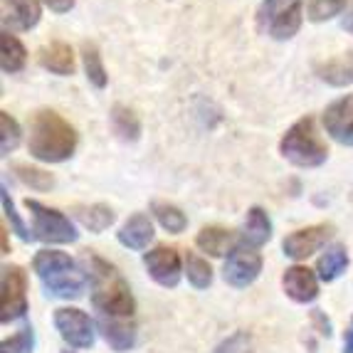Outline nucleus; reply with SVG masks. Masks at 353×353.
I'll list each match as a JSON object with an SVG mask.
<instances>
[{"instance_id": "nucleus-9", "label": "nucleus", "mask_w": 353, "mask_h": 353, "mask_svg": "<svg viewBox=\"0 0 353 353\" xmlns=\"http://www.w3.org/2000/svg\"><path fill=\"white\" fill-rule=\"evenodd\" d=\"M262 265H265V259H262L259 250L240 242V245L225 257V265H223L225 284H230L232 289L252 287L259 279V274H262Z\"/></svg>"}, {"instance_id": "nucleus-10", "label": "nucleus", "mask_w": 353, "mask_h": 353, "mask_svg": "<svg viewBox=\"0 0 353 353\" xmlns=\"http://www.w3.org/2000/svg\"><path fill=\"white\" fill-rule=\"evenodd\" d=\"M143 267H146L148 277L163 289H176L181 284V277L185 274V265H183L181 254L176 248L168 245H156L143 254Z\"/></svg>"}, {"instance_id": "nucleus-32", "label": "nucleus", "mask_w": 353, "mask_h": 353, "mask_svg": "<svg viewBox=\"0 0 353 353\" xmlns=\"http://www.w3.org/2000/svg\"><path fill=\"white\" fill-rule=\"evenodd\" d=\"M0 201H3V212H6V220H10L12 232H15V235H18L23 242H30V240H32V235H30V228L23 223V218H20V212L15 210V205H12L10 193H8L6 185H3V190H0Z\"/></svg>"}, {"instance_id": "nucleus-23", "label": "nucleus", "mask_w": 353, "mask_h": 353, "mask_svg": "<svg viewBox=\"0 0 353 353\" xmlns=\"http://www.w3.org/2000/svg\"><path fill=\"white\" fill-rule=\"evenodd\" d=\"M346 270H348V252L343 245H331V248H326L324 254L316 259V274H319V279L326 284L336 282Z\"/></svg>"}, {"instance_id": "nucleus-37", "label": "nucleus", "mask_w": 353, "mask_h": 353, "mask_svg": "<svg viewBox=\"0 0 353 353\" xmlns=\"http://www.w3.org/2000/svg\"><path fill=\"white\" fill-rule=\"evenodd\" d=\"M343 30H346V32H351L353 35V8H351V12H346V18H343Z\"/></svg>"}, {"instance_id": "nucleus-39", "label": "nucleus", "mask_w": 353, "mask_h": 353, "mask_svg": "<svg viewBox=\"0 0 353 353\" xmlns=\"http://www.w3.org/2000/svg\"><path fill=\"white\" fill-rule=\"evenodd\" d=\"M62 353H74V351H62Z\"/></svg>"}, {"instance_id": "nucleus-26", "label": "nucleus", "mask_w": 353, "mask_h": 353, "mask_svg": "<svg viewBox=\"0 0 353 353\" xmlns=\"http://www.w3.org/2000/svg\"><path fill=\"white\" fill-rule=\"evenodd\" d=\"M151 212H153V218L159 220L161 228H163L165 232H171V235H181V232H185V228H188L185 212H183L178 205H173V203L153 201Z\"/></svg>"}, {"instance_id": "nucleus-20", "label": "nucleus", "mask_w": 353, "mask_h": 353, "mask_svg": "<svg viewBox=\"0 0 353 353\" xmlns=\"http://www.w3.org/2000/svg\"><path fill=\"white\" fill-rule=\"evenodd\" d=\"M37 59H40L42 70L52 72V74L57 77H70L74 74V52H72V48L67 45V42H50V45H45V48H40V52H37Z\"/></svg>"}, {"instance_id": "nucleus-3", "label": "nucleus", "mask_w": 353, "mask_h": 353, "mask_svg": "<svg viewBox=\"0 0 353 353\" xmlns=\"http://www.w3.org/2000/svg\"><path fill=\"white\" fill-rule=\"evenodd\" d=\"M32 272L54 299H79L87 292V272L62 250L45 248L32 257Z\"/></svg>"}, {"instance_id": "nucleus-14", "label": "nucleus", "mask_w": 353, "mask_h": 353, "mask_svg": "<svg viewBox=\"0 0 353 353\" xmlns=\"http://www.w3.org/2000/svg\"><path fill=\"white\" fill-rule=\"evenodd\" d=\"M42 18L40 0H0V23L8 32H28Z\"/></svg>"}, {"instance_id": "nucleus-12", "label": "nucleus", "mask_w": 353, "mask_h": 353, "mask_svg": "<svg viewBox=\"0 0 353 353\" xmlns=\"http://www.w3.org/2000/svg\"><path fill=\"white\" fill-rule=\"evenodd\" d=\"M321 124L339 146L353 148V94H343L331 101L321 114Z\"/></svg>"}, {"instance_id": "nucleus-17", "label": "nucleus", "mask_w": 353, "mask_h": 353, "mask_svg": "<svg viewBox=\"0 0 353 353\" xmlns=\"http://www.w3.org/2000/svg\"><path fill=\"white\" fill-rule=\"evenodd\" d=\"M240 245V237L232 230L223 228V225H205L201 232L195 235V248L203 250L210 257H225Z\"/></svg>"}, {"instance_id": "nucleus-5", "label": "nucleus", "mask_w": 353, "mask_h": 353, "mask_svg": "<svg viewBox=\"0 0 353 353\" xmlns=\"http://www.w3.org/2000/svg\"><path fill=\"white\" fill-rule=\"evenodd\" d=\"M304 18V0H265L257 12L259 30L277 42L292 40L301 30Z\"/></svg>"}, {"instance_id": "nucleus-31", "label": "nucleus", "mask_w": 353, "mask_h": 353, "mask_svg": "<svg viewBox=\"0 0 353 353\" xmlns=\"http://www.w3.org/2000/svg\"><path fill=\"white\" fill-rule=\"evenodd\" d=\"M32 348H35V331L30 324H25L18 334H12L10 339L3 341L0 353H32Z\"/></svg>"}, {"instance_id": "nucleus-29", "label": "nucleus", "mask_w": 353, "mask_h": 353, "mask_svg": "<svg viewBox=\"0 0 353 353\" xmlns=\"http://www.w3.org/2000/svg\"><path fill=\"white\" fill-rule=\"evenodd\" d=\"M348 0H306V20L309 23H329L346 10Z\"/></svg>"}, {"instance_id": "nucleus-7", "label": "nucleus", "mask_w": 353, "mask_h": 353, "mask_svg": "<svg viewBox=\"0 0 353 353\" xmlns=\"http://www.w3.org/2000/svg\"><path fill=\"white\" fill-rule=\"evenodd\" d=\"M52 324L57 329L59 339L70 348L87 351L97 343V321L87 312L77 306H59L54 309Z\"/></svg>"}, {"instance_id": "nucleus-36", "label": "nucleus", "mask_w": 353, "mask_h": 353, "mask_svg": "<svg viewBox=\"0 0 353 353\" xmlns=\"http://www.w3.org/2000/svg\"><path fill=\"white\" fill-rule=\"evenodd\" d=\"M341 353H353V316L348 321L346 331H343V351Z\"/></svg>"}, {"instance_id": "nucleus-18", "label": "nucleus", "mask_w": 353, "mask_h": 353, "mask_svg": "<svg viewBox=\"0 0 353 353\" xmlns=\"http://www.w3.org/2000/svg\"><path fill=\"white\" fill-rule=\"evenodd\" d=\"M314 72L324 84L336 89L351 87L353 84V50L351 52L336 54V57H329L324 62H316L314 65Z\"/></svg>"}, {"instance_id": "nucleus-6", "label": "nucleus", "mask_w": 353, "mask_h": 353, "mask_svg": "<svg viewBox=\"0 0 353 353\" xmlns=\"http://www.w3.org/2000/svg\"><path fill=\"white\" fill-rule=\"evenodd\" d=\"M25 208L32 218V240H40L45 245H72L79 240L74 223L57 208H48L32 198L25 201Z\"/></svg>"}, {"instance_id": "nucleus-8", "label": "nucleus", "mask_w": 353, "mask_h": 353, "mask_svg": "<svg viewBox=\"0 0 353 353\" xmlns=\"http://www.w3.org/2000/svg\"><path fill=\"white\" fill-rule=\"evenodd\" d=\"M0 319L3 324H12L28 314V274L20 265L3 267L0 279Z\"/></svg>"}, {"instance_id": "nucleus-38", "label": "nucleus", "mask_w": 353, "mask_h": 353, "mask_svg": "<svg viewBox=\"0 0 353 353\" xmlns=\"http://www.w3.org/2000/svg\"><path fill=\"white\" fill-rule=\"evenodd\" d=\"M3 254H8V230L3 228Z\"/></svg>"}, {"instance_id": "nucleus-30", "label": "nucleus", "mask_w": 353, "mask_h": 353, "mask_svg": "<svg viewBox=\"0 0 353 353\" xmlns=\"http://www.w3.org/2000/svg\"><path fill=\"white\" fill-rule=\"evenodd\" d=\"M20 139H23L20 124L8 112H0V151H3V156H10L18 148Z\"/></svg>"}, {"instance_id": "nucleus-22", "label": "nucleus", "mask_w": 353, "mask_h": 353, "mask_svg": "<svg viewBox=\"0 0 353 353\" xmlns=\"http://www.w3.org/2000/svg\"><path fill=\"white\" fill-rule=\"evenodd\" d=\"M109 124H112V131L117 134V139H121V141L136 143L141 139V121L129 106L114 104L112 112H109Z\"/></svg>"}, {"instance_id": "nucleus-4", "label": "nucleus", "mask_w": 353, "mask_h": 353, "mask_svg": "<svg viewBox=\"0 0 353 353\" xmlns=\"http://www.w3.org/2000/svg\"><path fill=\"white\" fill-rule=\"evenodd\" d=\"M279 153L282 159L289 161L296 168H319L329 159V146L316 131L314 117L299 119L284 131L282 141H279Z\"/></svg>"}, {"instance_id": "nucleus-11", "label": "nucleus", "mask_w": 353, "mask_h": 353, "mask_svg": "<svg viewBox=\"0 0 353 353\" xmlns=\"http://www.w3.org/2000/svg\"><path fill=\"white\" fill-rule=\"evenodd\" d=\"M331 237H334V225L331 223H319L294 230L282 240V254L287 259H292V262H301V259L319 252L321 248H326V242Z\"/></svg>"}, {"instance_id": "nucleus-24", "label": "nucleus", "mask_w": 353, "mask_h": 353, "mask_svg": "<svg viewBox=\"0 0 353 353\" xmlns=\"http://www.w3.org/2000/svg\"><path fill=\"white\" fill-rule=\"evenodd\" d=\"M25 62H28L25 45L12 32L3 30V35H0V67H3V72L6 74H18L25 67Z\"/></svg>"}, {"instance_id": "nucleus-19", "label": "nucleus", "mask_w": 353, "mask_h": 353, "mask_svg": "<svg viewBox=\"0 0 353 353\" xmlns=\"http://www.w3.org/2000/svg\"><path fill=\"white\" fill-rule=\"evenodd\" d=\"M272 240V218L270 212L265 208H250L248 210V218L242 223V230H240V242L250 245V248H262L267 242Z\"/></svg>"}, {"instance_id": "nucleus-13", "label": "nucleus", "mask_w": 353, "mask_h": 353, "mask_svg": "<svg viewBox=\"0 0 353 353\" xmlns=\"http://www.w3.org/2000/svg\"><path fill=\"white\" fill-rule=\"evenodd\" d=\"M319 279L316 270H309L304 265H292L282 274V289L284 294L294 304H314L319 299Z\"/></svg>"}, {"instance_id": "nucleus-1", "label": "nucleus", "mask_w": 353, "mask_h": 353, "mask_svg": "<svg viewBox=\"0 0 353 353\" xmlns=\"http://www.w3.org/2000/svg\"><path fill=\"white\" fill-rule=\"evenodd\" d=\"M82 267L89 279V294H92V306L97 314L119 319H134L136 299L131 294V287L121 272L109 262L99 257L94 250L82 252Z\"/></svg>"}, {"instance_id": "nucleus-35", "label": "nucleus", "mask_w": 353, "mask_h": 353, "mask_svg": "<svg viewBox=\"0 0 353 353\" xmlns=\"http://www.w3.org/2000/svg\"><path fill=\"white\" fill-rule=\"evenodd\" d=\"M312 319H314V324H316L319 334L326 336V339H331V321H329V319H326V314L321 312V309H314Z\"/></svg>"}, {"instance_id": "nucleus-33", "label": "nucleus", "mask_w": 353, "mask_h": 353, "mask_svg": "<svg viewBox=\"0 0 353 353\" xmlns=\"http://www.w3.org/2000/svg\"><path fill=\"white\" fill-rule=\"evenodd\" d=\"M212 353H252V336L248 331H235L225 341H220Z\"/></svg>"}, {"instance_id": "nucleus-25", "label": "nucleus", "mask_w": 353, "mask_h": 353, "mask_svg": "<svg viewBox=\"0 0 353 353\" xmlns=\"http://www.w3.org/2000/svg\"><path fill=\"white\" fill-rule=\"evenodd\" d=\"M82 65H84V74H87L89 84L94 89H104L106 82H109V74H106L104 59H101V52L94 42H89V40L82 42Z\"/></svg>"}, {"instance_id": "nucleus-21", "label": "nucleus", "mask_w": 353, "mask_h": 353, "mask_svg": "<svg viewBox=\"0 0 353 353\" xmlns=\"http://www.w3.org/2000/svg\"><path fill=\"white\" fill-rule=\"evenodd\" d=\"M72 215L84 230L101 235L104 230H109L117 223V212L104 203H92V205H72Z\"/></svg>"}, {"instance_id": "nucleus-15", "label": "nucleus", "mask_w": 353, "mask_h": 353, "mask_svg": "<svg viewBox=\"0 0 353 353\" xmlns=\"http://www.w3.org/2000/svg\"><path fill=\"white\" fill-rule=\"evenodd\" d=\"M97 331L101 334L106 346L117 353H126L136 346V326L131 319L97 314Z\"/></svg>"}, {"instance_id": "nucleus-28", "label": "nucleus", "mask_w": 353, "mask_h": 353, "mask_svg": "<svg viewBox=\"0 0 353 353\" xmlns=\"http://www.w3.org/2000/svg\"><path fill=\"white\" fill-rule=\"evenodd\" d=\"M12 173L18 176V181L28 188L37 190V193H48L54 188V176L48 171H42L37 165H28V163H15L12 165Z\"/></svg>"}, {"instance_id": "nucleus-34", "label": "nucleus", "mask_w": 353, "mask_h": 353, "mask_svg": "<svg viewBox=\"0 0 353 353\" xmlns=\"http://www.w3.org/2000/svg\"><path fill=\"white\" fill-rule=\"evenodd\" d=\"M40 3L45 8H50L52 12H57V15H65V12H70L77 6V0H40Z\"/></svg>"}, {"instance_id": "nucleus-2", "label": "nucleus", "mask_w": 353, "mask_h": 353, "mask_svg": "<svg viewBox=\"0 0 353 353\" xmlns=\"http://www.w3.org/2000/svg\"><path fill=\"white\" fill-rule=\"evenodd\" d=\"M28 151L40 163H65L77 151V131L54 109H37L28 121Z\"/></svg>"}, {"instance_id": "nucleus-27", "label": "nucleus", "mask_w": 353, "mask_h": 353, "mask_svg": "<svg viewBox=\"0 0 353 353\" xmlns=\"http://www.w3.org/2000/svg\"><path fill=\"white\" fill-rule=\"evenodd\" d=\"M183 265H185V277H188V284L198 292H205L212 284V267L205 257H201L198 252L188 250L185 257H183Z\"/></svg>"}, {"instance_id": "nucleus-16", "label": "nucleus", "mask_w": 353, "mask_h": 353, "mask_svg": "<svg viewBox=\"0 0 353 353\" xmlns=\"http://www.w3.org/2000/svg\"><path fill=\"white\" fill-rule=\"evenodd\" d=\"M153 223L146 212H134L117 232V240L121 248L134 250V252H143L153 240Z\"/></svg>"}]
</instances>
